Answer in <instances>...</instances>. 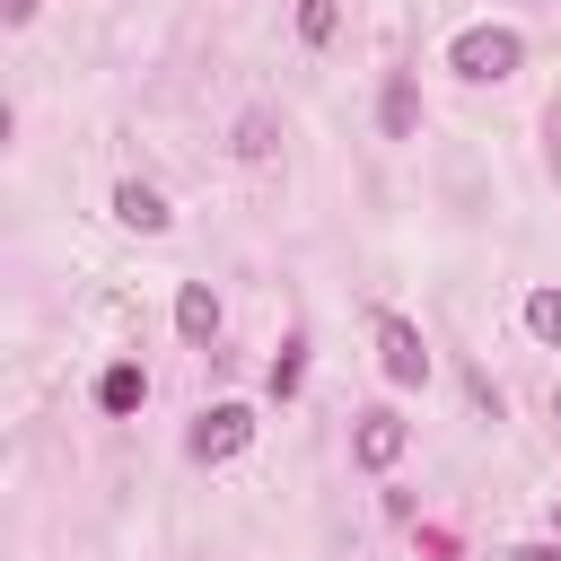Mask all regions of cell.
<instances>
[{
	"mask_svg": "<svg viewBox=\"0 0 561 561\" xmlns=\"http://www.w3.org/2000/svg\"><path fill=\"white\" fill-rule=\"evenodd\" d=\"M140 394H149V377H140L131 359H114V368L96 377V403H105V412H140Z\"/></svg>",
	"mask_w": 561,
	"mask_h": 561,
	"instance_id": "8",
	"label": "cell"
},
{
	"mask_svg": "<svg viewBox=\"0 0 561 561\" xmlns=\"http://www.w3.org/2000/svg\"><path fill=\"white\" fill-rule=\"evenodd\" d=\"M377 359H386L394 386H421V377H430V342H421V324H412V316H377Z\"/></svg>",
	"mask_w": 561,
	"mask_h": 561,
	"instance_id": "2",
	"label": "cell"
},
{
	"mask_svg": "<svg viewBox=\"0 0 561 561\" xmlns=\"http://www.w3.org/2000/svg\"><path fill=\"white\" fill-rule=\"evenodd\" d=\"M245 438H254V412H245V403H210V412L193 421V456H202V465L245 456Z\"/></svg>",
	"mask_w": 561,
	"mask_h": 561,
	"instance_id": "3",
	"label": "cell"
},
{
	"mask_svg": "<svg viewBox=\"0 0 561 561\" xmlns=\"http://www.w3.org/2000/svg\"><path fill=\"white\" fill-rule=\"evenodd\" d=\"M552 421H561V386H552Z\"/></svg>",
	"mask_w": 561,
	"mask_h": 561,
	"instance_id": "15",
	"label": "cell"
},
{
	"mask_svg": "<svg viewBox=\"0 0 561 561\" xmlns=\"http://www.w3.org/2000/svg\"><path fill=\"white\" fill-rule=\"evenodd\" d=\"M333 18H342L333 0H298V35H307V44H333Z\"/></svg>",
	"mask_w": 561,
	"mask_h": 561,
	"instance_id": "12",
	"label": "cell"
},
{
	"mask_svg": "<svg viewBox=\"0 0 561 561\" xmlns=\"http://www.w3.org/2000/svg\"><path fill=\"white\" fill-rule=\"evenodd\" d=\"M175 333H184L193 351L219 333V298H210V280H184V289H175Z\"/></svg>",
	"mask_w": 561,
	"mask_h": 561,
	"instance_id": "6",
	"label": "cell"
},
{
	"mask_svg": "<svg viewBox=\"0 0 561 561\" xmlns=\"http://www.w3.org/2000/svg\"><path fill=\"white\" fill-rule=\"evenodd\" d=\"M114 219H123V228H140V237H158L175 210H167V193H158V184H140V175H131V184H114Z\"/></svg>",
	"mask_w": 561,
	"mask_h": 561,
	"instance_id": "5",
	"label": "cell"
},
{
	"mask_svg": "<svg viewBox=\"0 0 561 561\" xmlns=\"http://www.w3.org/2000/svg\"><path fill=\"white\" fill-rule=\"evenodd\" d=\"M508 561H561V535H543V543H517Z\"/></svg>",
	"mask_w": 561,
	"mask_h": 561,
	"instance_id": "13",
	"label": "cell"
},
{
	"mask_svg": "<svg viewBox=\"0 0 561 561\" xmlns=\"http://www.w3.org/2000/svg\"><path fill=\"white\" fill-rule=\"evenodd\" d=\"M237 158H272V114H263V105L237 123Z\"/></svg>",
	"mask_w": 561,
	"mask_h": 561,
	"instance_id": "11",
	"label": "cell"
},
{
	"mask_svg": "<svg viewBox=\"0 0 561 561\" xmlns=\"http://www.w3.org/2000/svg\"><path fill=\"white\" fill-rule=\"evenodd\" d=\"M526 333L535 342H561V289H535L526 298Z\"/></svg>",
	"mask_w": 561,
	"mask_h": 561,
	"instance_id": "10",
	"label": "cell"
},
{
	"mask_svg": "<svg viewBox=\"0 0 561 561\" xmlns=\"http://www.w3.org/2000/svg\"><path fill=\"white\" fill-rule=\"evenodd\" d=\"M403 447H412V421H403V412H386V403H377V412H359V430H351V456H359L368 473H386Z\"/></svg>",
	"mask_w": 561,
	"mask_h": 561,
	"instance_id": "4",
	"label": "cell"
},
{
	"mask_svg": "<svg viewBox=\"0 0 561 561\" xmlns=\"http://www.w3.org/2000/svg\"><path fill=\"white\" fill-rule=\"evenodd\" d=\"M0 18H9V26H26V18H35V0H0Z\"/></svg>",
	"mask_w": 561,
	"mask_h": 561,
	"instance_id": "14",
	"label": "cell"
},
{
	"mask_svg": "<svg viewBox=\"0 0 561 561\" xmlns=\"http://www.w3.org/2000/svg\"><path fill=\"white\" fill-rule=\"evenodd\" d=\"M377 123H386V140H412V131H421V88H412L403 70L386 79V96H377Z\"/></svg>",
	"mask_w": 561,
	"mask_h": 561,
	"instance_id": "7",
	"label": "cell"
},
{
	"mask_svg": "<svg viewBox=\"0 0 561 561\" xmlns=\"http://www.w3.org/2000/svg\"><path fill=\"white\" fill-rule=\"evenodd\" d=\"M517 61H526V44H517L508 26H465V35L447 44V70H456V79H508Z\"/></svg>",
	"mask_w": 561,
	"mask_h": 561,
	"instance_id": "1",
	"label": "cell"
},
{
	"mask_svg": "<svg viewBox=\"0 0 561 561\" xmlns=\"http://www.w3.org/2000/svg\"><path fill=\"white\" fill-rule=\"evenodd\" d=\"M552 535H561V500H552Z\"/></svg>",
	"mask_w": 561,
	"mask_h": 561,
	"instance_id": "16",
	"label": "cell"
},
{
	"mask_svg": "<svg viewBox=\"0 0 561 561\" xmlns=\"http://www.w3.org/2000/svg\"><path fill=\"white\" fill-rule=\"evenodd\" d=\"M298 377H307V333H289V342H280V359H272V394L289 403V394H298Z\"/></svg>",
	"mask_w": 561,
	"mask_h": 561,
	"instance_id": "9",
	"label": "cell"
}]
</instances>
